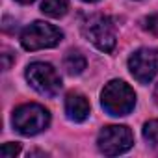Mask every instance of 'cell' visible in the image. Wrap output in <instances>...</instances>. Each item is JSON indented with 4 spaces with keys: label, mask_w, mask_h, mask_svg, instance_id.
<instances>
[{
    "label": "cell",
    "mask_w": 158,
    "mask_h": 158,
    "mask_svg": "<svg viewBox=\"0 0 158 158\" xmlns=\"http://www.w3.org/2000/svg\"><path fill=\"white\" fill-rule=\"evenodd\" d=\"M69 2L67 0H43L41 2V11L50 17V19H60L67 13Z\"/></svg>",
    "instance_id": "9"
},
{
    "label": "cell",
    "mask_w": 158,
    "mask_h": 158,
    "mask_svg": "<svg viewBox=\"0 0 158 158\" xmlns=\"http://www.w3.org/2000/svg\"><path fill=\"white\" fill-rule=\"evenodd\" d=\"M50 123V114L45 106L30 102L13 112V127L23 136H35L43 132Z\"/></svg>",
    "instance_id": "2"
},
{
    "label": "cell",
    "mask_w": 158,
    "mask_h": 158,
    "mask_svg": "<svg viewBox=\"0 0 158 158\" xmlns=\"http://www.w3.org/2000/svg\"><path fill=\"white\" fill-rule=\"evenodd\" d=\"M65 114L71 121L82 123L89 117V102L82 93H69L65 99Z\"/></svg>",
    "instance_id": "8"
},
{
    "label": "cell",
    "mask_w": 158,
    "mask_h": 158,
    "mask_svg": "<svg viewBox=\"0 0 158 158\" xmlns=\"http://www.w3.org/2000/svg\"><path fill=\"white\" fill-rule=\"evenodd\" d=\"M101 104L110 115H127L136 106V93L127 82L112 80L104 86L101 93Z\"/></svg>",
    "instance_id": "1"
},
{
    "label": "cell",
    "mask_w": 158,
    "mask_h": 158,
    "mask_svg": "<svg viewBox=\"0 0 158 158\" xmlns=\"http://www.w3.org/2000/svg\"><path fill=\"white\" fill-rule=\"evenodd\" d=\"M4 69H10V52H4Z\"/></svg>",
    "instance_id": "14"
},
{
    "label": "cell",
    "mask_w": 158,
    "mask_h": 158,
    "mask_svg": "<svg viewBox=\"0 0 158 158\" xmlns=\"http://www.w3.org/2000/svg\"><path fill=\"white\" fill-rule=\"evenodd\" d=\"M63 67L69 74H80L84 69H86V58L80 54V52H76V50H71L65 60H63Z\"/></svg>",
    "instance_id": "10"
},
{
    "label": "cell",
    "mask_w": 158,
    "mask_h": 158,
    "mask_svg": "<svg viewBox=\"0 0 158 158\" xmlns=\"http://www.w3.org/2000/svg\"><path fill=\"white\" fill-rule=\"evenodd\" d=\"M143 28H145L147 32H151L152 35H158V13L149 15V17L143 21Z\"/></svg>",
    "instance_id": "13"
},
{
    "label": "cell",
    "mask_w": 158,
    "mask_h": 158,
    "mask_svg": "<svg viewBox=\"0 0 158 158\" xmlns=\"http://www.w3.org/2000/svg\"><path fill=\"white\" fill-rule=\"evenodd\" d=\"M143 139L151 147H158V119H151L143 125Z\"/></svg>",
    "instance_id": "11"
},
{
    "label": "cell",
    "mask_w": 158,
    "mask_h": 158,
    "mask_svg": "<svg viewBox=\"0 0 158 158\" xmlns=\"http://www.w3.org/2000/svg\"><path fill=\"white\" fill-rule=\"evenodd\" d=\"M130 74L141 84H149L158 73V50L139 48L128 58Z\"/></svg>",
    "instance_id": "7"
},
{
    "label": "cell",
    "mask_w": 158,
    "mask_h": 158,
    "mask_svg": "<svg viewBox=\"0 0 158 158\" xmlns=\"http://www.w3.org/2000/svg\"><path fill=\"white\" fill-rule=\"evenodd\" d=\"M26 80L28 84L45 97H56L61 89V78L50 63L34 61L26 67Z\"/></svg>",
    "instance_id": "4"
},
{
    "label": "cell",
    "mask_w": 158,
    "mask_h": 158,
    "mask_svg": "<svg viewBox=\"0 0 158 158\" xmlns=\"http://www.w3.org/2000/svg\"><path fill=\"white\" fill-rule=\"evenodd\" d=\"M82 2H97V0H82Z\"/></svg>",
    "instance_id": "17"
},
{
    "label": "cell",
    "mask_w": 158,
    "mask_h": 158,
    "mask_svg": "<svg viewBox=\"0 0 158 158\" xmlns=\"http://www.w3.org/2000/svg\"><path fill=\"white\" fill-rule=\"evenodd\" d=\"M154 101H156V104H158V86H156V89H154Z\"/></svg>",
    "instance_id": "15"
},
{
    "label": "cell",
    "mask_w": 158,
    "mask_h": 158,
    "mask_svg": "<svg viewBox=\"0 0 158 158\" xmlns=\"http://www.w3.org/2000/svg\"><path fill=\"white\" fill-rule=\"evenodd\" d=\"M84 35L102 52H112L115 47V24L106 15H93L84 24Z\"/></svg>",
    "instance_id": "6"
},
{
    "label": "cell",
    "mask_w": 158,
    "mask_h": 158,
    "mask_svg": "<svg viewBox=\"0 0 158 158\" xmlns=\"http://www.w3.org/2000/svg\"><path fill=\"white\" fill-rule=\"evenodd\" d=\"M17 2H21V4H30V2H34V0H17Z\"/></svg>",
    "instance_id": "16"
},
{
    "label": "cell",
    "mask_w": 158,
    "mask_h": 158,
    "mask_svg": "<svg viewBox=\"0 0 158 158\" xmlns=\"http://www.w3.org/2000/svg\"><path fill=\"white\" fill-rule=\"evenodd\" d=\"M63 34L60 28H56L54 24L43 23V21H35L32 24H28L23 32H21V45L26 50H41V48H52L61 41Z\"/></svg>",
    "instance_id": "3"
},
{
    "label": "cell",
    "mask_w": 158,
    "mask_h": 158,
    "mask_svg": "<svg viewBox=\"0 0 158 158\" xmlns=\"http://www.w3.org/2000/svg\"><path fill=\"white\" fill-rule=\"evenodd\" d=\"M21 152V145L19 143H4L0 147V156L2 158H15Z\"/></svg>",
    "instance_id": "12"
},
{
    "label": "cell",
    "mask_w": 158,
    "mask_h": 158,
    "mask_svg": "<svg viewBox=\"0 0 158 158\" xmlns=\"http://www.w3.org/2000/svg\"><path fill=\"white\" fill-rule=\"evenodd\" d=\"M132 145H134L132 130L128 127H125V125H110V127H104L99 132V138H97V147L106 156L123 154Z\"/></svg>",
    "instance_id": "5"
}]
</instances>
